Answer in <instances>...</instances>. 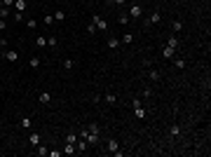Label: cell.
Segmentation results:
<instances>
[{"label":"cell","mask_w":211,"mask_h":157,"mask_svg":"<svg viewBox=\"0 0 211 157\" xmlns=\"http://www.w3.org/2000/svg\"><path fill=\"white\" fill-rule=\"evenodd\" d=\"M117 21H120L122 26H127V24H129V14H127V12H120V14H117Z\"/></svg>","instance_id":"13"},{"label":"cell","mask_w":211,"mask_h":157,"mask_svg":"<svg viewBox=\"0 0 211 157\" xmlns=\"http://www.w3.org/2000/svg\"><path fill=\"white\" fill-rule=\"evenodd\" d=\"M171 28H174V33H181V31H183V21H181V19H176L174 24H171Z\"/></svg>","instance_id":"16"},{"label":"cell","mask_w":211,"mask_h":157,"mask_svg":"<svg viewBox=\"0 0 211 157\" xmlns=\"http://www.w3.org/2000/svg\"><path fill=\"white\" fill-rule=\"evenodd\" d=\"M5 28H7V21H5V19H0V35H2V31H5Z\"/></svg>","instance_id":"33"},{"label":"cell","mask_w":211,"mask_h":157,"mask_svg":"<svg viewBox=\"0 0 211 157\" xmlns=\"http://www.w3.org/2000/svg\"><path fill=\"white\" fill-rule=\"evenodd\" d=\"M0 59H2V54H0Z\"/></svg>","instance_id":"38"},{"label":"cell","mask_w":211,"mask_h":157,"mask_svg":"<svg viewBox=\"0 0 211 157\" xmlns=\"http://www.w3.org/2000/svg\"><path fill=\"white\" fill-rule=\"evenodd\" d=\"M38 155H40V157H45V155H49V148H45V146H40V143H38Z\"/></svg>","instance_id":"19"},{"label":"cell","mask_w":211,"mask_h":157,"mask_svg":"<svg viewBox=\"0 0 211 157\" xmlns=\"http://www.w3.org/2000/svg\"><path fill=\"white\" fill-rule=\"evenodd\" d=\"M169 134H171V136H178V134H181V127H178V124L169 127Z\"/></svg>","instance_id":"24"},{"label":"cell","mask_w":211,"mask_h":157,"mask_svg":"<svg viewBox=\"0 0 211 157\" xmlns=\"http://www.w3.org/2000/svg\"><path fill=\"white\" fill-rule=\"evenodd\" d=\"M120 45H122V42L117 40V38H108V47H110V49H117Z\"/></svg>","instance_id":"15"},{"label":"cell","mask_w":211,"mask_h":157,"mask_svg":"<svg viewBox=\"0 0 211 157\" xmlns=\"http://www.w3.org/2000/svg\"><path fill=\"white\" fill-rule=\"evenodd\" d=\"M42 21H45V26H52V24H54V16L52 14H45V19H42Z\"/></svg>","instance_id":"28"},{"label":"cell","mask_w":211,"mask_h":157,"mask_svg":"<svg viewBox=\"0 0 211 157\" xmlns=\"http://www.w3.org/2000/svg\"><path fill=\"white\" fill-rule=\"evenodd\" d=\"M47 47H56V38H47Z\"/></svg>","instance_id":"32"},{"label":"cell","mask_w":211,"mask_h":157,"mask_svg":"<svg viewBox=\"0 0 211 157\" xmlns=\"http://www.w3.org/2000/svg\"><path fill=\"white\" fill-rule=\"evenodd\" d=\"M10 14H12L10 7H5V5H2V0H0V19H7Z\"/></svg>","instance_id":"11"},{"label":"cell","mask_w":211,"mask_h":157,"mask_svg":"<svg viewBox=\"0 0 211 157\" xmlns=\"http://www.w3.org/2000/svg\"><path fill=\"white\" fill-rule=\"evenodd\" d=\"M31 124H33L31 117H21V120H19V127H21V129H31Z\"/></svg>","instance_id":"12"},{"label":"cell","mask_w":211,"mask_h":157,"mask_svg":"<svg viewBox=\"0 0 211 157\" xmlns=\"http://www.w3.org/2000/svg\"><path fill=\"white\" fill-rule=\"evenodd\" d=\"M28 2L26 0H14V12H26Z\"/></svg>","instance_id":"5"},{"label":"cell","mask_w":211,"mask_h":157,"mask_svg":"<svg viewBox=\"0 0 211 157\" xmlns=\"http://www.w3.org/2000/svg\"><path fill=\"white\" fill-rule=\"evenodd\" d=\"M26 26L33 31V28H38V21H35V19H26Z\"/></svg>","instance_id":"30"},{"label":"cell","mask_w":211,"mask_h":157,"mask_svg":"<svg viewBox=\"0 0 211 157\" xmlns=\"http://www.w3.org/2000/svg\"><path fill=\"white\" fill-rule=\"evenodd\" d=\"M54 19H56V21H63V19H66V12H63V10H56V12H54Z\"/></svg>","instance_id":"20"},{"label":"cell","mask_w":211,"mask_h":157,"mask_svg":"<svg viewBox=\"0 0 211 157\" xmlns=\"http://www.w3.org/2000/svg\"><path fill=\"white\" fill-rule=\"evenodd\" d=\"M40 141H42V138H40V134H35V131H33V134H28V143H31L33 148H35Z\"/></svg>","instance_id":"8"},{"label":"cell","mask_w":211,"mask_h":157,"mask_svg":"<svg viewBox=\"0 0 211 157\" xmlns=\"http://www.w3.org/2000/svg\"><path fill=\"white\" fill-rule=\"evenodd\" d=\"M73 66H75V63H73V59H63V68H66V70H70Z\"/></svg>","instance_id":"26"},{"label":"cell","mask_w":211,"mask_h":157,"mask_svg":"<svg viewBox=\"0 0 211 157\" xmlns=\"http://www.w3.org/2000/svg\"><path fill=\"white\" fill-rule=\"evenodd\" d=\"M49 157H61V150H49Z\"/></svg>","instance_id":"35"},{"label":"cell","mask_w":211,"mask_h":157,"mask_svg":"<svg viewBox=\"0 0 211 157\" xmlns=\"http://www.w3.org/2000/svg\"><path fill=\"white\" fill-rule=\"evenodd\" d=\"M38 101H40V103H52V94H49V92H42V94H38Z\"/></svg>","instance_id":"4"},{"label":"cell","mask_w":211,"mask_h":157,"mask_svg":"<svg viewBox=\"0 0 211 157\" xmlns=\"http://www.w3.org/2000/svg\"><path fill=\"white\" fill-rule=\"evenodd\" d=\"M61 152H66V155H75V152H78V148H75V143H66V148H63Z\"/></svg>","instance_id":"9"},{"label":"cell","mask_w":211,"mask_h":157,"mask_svg":"<svg viewBox=\"0 0 211 157\" xmlns=\"http://www.w3.org/2000/svg\"><path fill=\"white\" fill-rule=\"evenodd\" d=\"M2 59H7V61H19V52H16V49H7L5 54H2Z\"/></svg>","instance_id":"3"},{"label":"cell","mask_w":211,"mask_h":157,"mask_svg":"<svg viewBox=\"0 0 211 157\" xmlns=\"http://www.w3.org/2000/svg\"><path fill=\"white\" fill-rule=\"evenodd\" d=\"M159 21H162V14H159V12H153V14H150V19H148L146 24H159Z\"/></svg>","instance_id":"10"},{"label":"cell","mask_w":211,"mask_h":157,"mask_svg":"<svg viewBox=\"0 0 211 157\" xmlns=\"http://www.w3.org/2000/svg\"><path fill=\"white\" fill-rule=\"evenodd\" d=\"M103 101H106V103H115V101H117V94H106Z\"/></svg>","instance_id":"23"},{"label":"cell","mask_w":211,"mask_h":157,"mask_svg":"<svg viewBox=\"0 0 211 157\" xmlns=\"http://www.w3.org/2000/svg\"><path fill=\"white\" fill-rule=\"evenodd\" d=\"M38 47H47V38H35Z\"/></svg>","instance_id":"31"},{"label":"cell","mask_w":211,"mask_h":157,"mask_svg":"<svg viewBox=\"0 0 211 157\" xmlns=\"http://www.w3.org/2000/svg\"><path fill=\"white\" fill-rule=\"evenodd\" d=\"M2 5L5 7H14V0H2Z\"/></svg>","instance_id":"36"},{"label":"cell","mask_w":211,"mask_h":157,"mask_svg":"<svg viewBox=\"0 0 211 157\" xmlns=\"http://www.w3.org/2000/svg\"><path fill=\"white\" fill-rule=\"evenodd\" d=\"M115 150H120V143H117L115 138H110V141H108V152H115Z\"/></svg>","instance_id":"14"},{"label":"cell","mask_w":211,"mask_h":157,"mask_svg":"<svg viewBox=\"0 0 211 157\" xmlns=\"http://www.w3.org/2000/svg\"><path fill=\"white\" fill-rule=\"evenodd\" d=\"M132 40H134V38H132V33H124V35L120 38V42H122V45H132Z\"/></svg>","instance_id":"18"},{"label":"cell","mask_w":211,"mask_h":157,"mask_svg":"<svg viewBox=\"0 0 211 157\" xmlns=\"http://www.w3.org/2000/svg\"><path fill=\"white\" fill-rule=\"evenodd\" d=\"M174 66H176L178 70H183V68H185V59H174Z\"/></svg>","instance_id":"22"},{"label":"cell","mask_w":211,"mask_h":157,"mask_svg":"<svg viewBox=\"0 0 211 157\" xmlns=\"http://www.w3.org/2000/svg\"><path fill=\"white\" fill-rule=\"evenodd\" d=\"M75 148H78V152H84V150H87V141H84V138H82V141H78V143H75Z\"/></svg>","instance_id":"21"},{"label":"cell","mask_w":211,"mask_h":157,"mask_svg":"<svg viewBox=\"0 0 211 157\" xmlns=\"http://www.w3.org/2000/svg\"><path fill=\"white\" fill-rule=\"evenodd\" d=\"M134 115H136V117H138V120H143V117H146V115H148V110H146V108H143V105H136V108H134Z\"/></svg>","instance_id":"7"},{"label":"cell","mask_w":211,"mask_h":157,"mask_svg":"<svg viewBox=\"0 0 211 157\" xmlns=\"http://www.w3.org/2000/svg\"><path fill=\"white\" fill-rule=\"evenodd\" d=\"M66 143H78V136L75 134H66Z\"/></svg>","instance_id":"29"},{"label":"cell","mask_w":211,"mask_h":157,"mask_svg":"<svg viewBox=\"0 0 211 157\" xmlns=\"http://www.w3.org/2000/svg\"><path fill=\"white\" fill-rule=\"evenodd\" d=\"M148 78L153 80V82H157L159 78H162V75H159V70H155V68H150V73H148Z\"/></svg>","instance_id":"17"},{"label":"cell","mask_w":211,"mask_h":157,"mask_svg":"<svg viewBox=\"0 0 211 157\" xmlns=\"http://www.w3.org/2000/svg\"><path fill=\"white\" fill-rule=\"evenodd\" d=\"M87 33H96V26H94V21H92L89 26H87Z\"/></svg>","instance_id":"34"},{"label":"cell","mask_w":211,"mask_h":157,"mask_svg":"<svg viewBox=\"0 0 211 157\" xmlns=\"http://www.w3.org/2000/svg\"><path fill=\"white\" fill-rule=\"evenodd\" d=\"M28 66H31V68H38V66H40V56H33L31 61H28Z\"/></svg>","instance_id":"25"},{"label":"cell","mask_w":211,"mask_h":157,"mask_svg":"<svg viewBox=\"0 0 211 157\" xmlns=\"http://www.w3.org/2000/svg\"><path fill=\"white\" fill-rule=\"evenodd\" d=\"M94 26H96V31H108V21L101 19V16H94Z\"/></svg>","instance_id":"2"},{"label":"cell","mask_w":211,"mask_h":157,"mask_svg":"<svg viewBox=\"0 0 211 157\" xmlns=\"http://www.w3.org/2000/svg\"><path fill=\"white\" fill-rule=\"evenodd\" d=\"M178 45H181V40H178V38H169V47H178Z\"/></svg>","instance_id":"27"},{"label":"cell","mask_w":211,"mask_h":157,"mask_svg":"<svg viewBox=\"0 0 211 157\" xmlns=\"http://www.w3.org/2000/svg\"><path fill=\"white\" fill-rule=\"evenodd\" d=\"M124 2H127V0H115V5H124Z\"/></svg>","instance_id":"37"},{"label":"cell","mask_w":211,"mask_h":157,"mask_svg":"<svg viewBox=\"0 0 211 157\" xmlns=\"http://www.w3.org/2000/svg\"><path fill=\"white\" fill-rule=\"evenodd\" d=\"M127 14H129V19H138V16L143 14V7L141 5H132V10L127 12Z\"/></svg>","instance_id":"1"},{"label":"cell","mask_w":211,"mask_h":157,"mask_svg":"<svg viewBox=\"0 0 211 157\" xmlns=\"http://www.w3.org/2000/svg\"><path fill=\"white\" fill-rule=\"evenodd\" d=\"M162 56H164V59H174V56H176V49H174V47H169V45H167V47L162 49Z\"/></svg>","instance_id":"6"}]
</instances>
